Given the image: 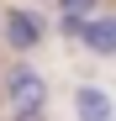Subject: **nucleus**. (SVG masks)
Wrapping results in <instances>:
<instances>
[{
    "mask_svg": "<svg viewBox=\"0 0 116 121\" xmlns=\"http://www.w3.org/2000/svg\"><path fill=\"white\" fill-rule=\"evenodd\" d=\"M5 100H11V111H42L48 105V79L32 63H16L5 74Z\"/></svg>",
    "mask_w": 116,
    "mask_h": 121,
    "instance_id": "nucleus-1",
    "label": "nucleus"
},
{
    "mask_svg": "<svg viewBox=\"0 0 116 121\" xmlns=\"http://www.w3.org/2000/svg\"><path fill=\"white\" fill-rule=\"evenodd\" d=\"M5 42L16 53H32L37 42H42V16H37L32 5H5Z\"/></svg>",
    "mask_w": 116,
    "mask_h": 121,
    "instance_id": "nucleus-2",
    "label": "nucleus"
},
{
    "mask_svg": "<svg viewBox=\"0 0 116 121\" xmlns=\"http://www.w3.org/2000/svg\"><path fill=\"white\" fill-rule=\"evenodd\" d=\"M74 37L85 42V53H95V58H116V21H111V16H90V21H79Z\"/></svg>",
    "mask_w": 116,
    "mask_h": 121,
    "instance_id": "nucleus-3",
    "label": "nucleus"
},
{
    "mask_svg": "<svg viewBox=\"0 0 116 121\" xmlns=\"http://www.w3.org/2000/svg\"><path fill=\"white\" fill-rule=\"evenodd\" d=\"M74 121H116L111 95L95 90V84H79V90H74Z\"/></svg>",
    "mask_w": 116,
    "mask_h": 121,
    "instance_id": "nucleus-4",
    "label": "nucleus"
},
{
    "mask_svg": "<svg viewBox=\"0 0 116 121\" xmlns=\"http://www.w3.org/2000/svg\"><path fill=\"white\" fill-rule=\"evenodd\" d=\"M63 5V16H79V21H90L95 11H100V0H58Z\"/></svg>",
    "mask_w": 116,
    "mask_h": 121,
    "instance_id": "nucleus-5",
    "label": "nucleus"
},
{
    "mask_svg": "<svg viewBox=\"0 0 116 121\" xmlns=\"http://www.w3.org/2000/svg\"><path fill=\"white\" fill-rule=\"evenodd\" d=\"M11 121H48V116H42V111H16Z\"/></svg>",
    "mask_w": 116,
    "mask_h": 121,
    "instance_id": "nucleus-6",
    "label": "nucleus"
},
{
    "mask_svg": "<svg viewBox=\"0 0 116 121\" xmlns=\"http://www.w3.org/2000/svg\"><path fill=\"white\" fill-rule=\"evenodd\" d=\"M0 37H5V11H0Z\"/></svg>",
    "mask_w": 116,
    "mask_h": 121,
    "instance_id": "nucleus-7",
    "label": "nucleus"
}]
</instances>
